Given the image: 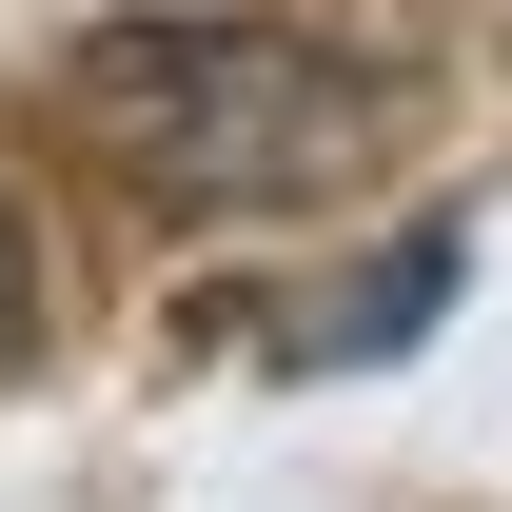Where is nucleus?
Here are the masks:
<instances>
[{
    "label": "nucleus",
    "mask_w": 512,
    "mask_h": 512,
    "mask_svg": "<svg viewBox=\"0 0 512 512\" xmlns=\"http://www.w3.org/2000/svg\"><path fill=\"white\" fill-rule=\"evenodd\" d=\"M434 296H453V217H434V237H394V256H375V296H335L296 355H394V335H434Z\"/></svg>",
    "instance_id": "2"
},
{
    "label": "nucleus",
    "mask_w": 512,
    "mask_h": 512,
    "mask_svg": "<svg viewBox=\"0 0 512 512\" xmlns=\"http://www.w3.org/2000/svg\"><path fill=\"white\" fill-rule=\"evenodd\" d=\"M60 119L158 217H316L394 158V79L316 20H256V0H138V20L60 40Z\"/></svg>",
    "instance_id": "1"
},
{
    "label": "nucleus",
    "mask_w": 512,
    "mask_h": 512,
    "mask_svg": "<svg viewBox=\"0 0 512 512\" xmlns=\"http://www.w3.org/2000/svg\"><path fill=\"white\" fill-rule=\"evenodd\" d=\"M40 335V237H20V197H0V355Z\"/></svg>",
    "instance_id": "3"
}]
</instances>
